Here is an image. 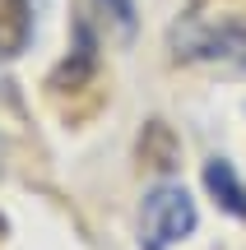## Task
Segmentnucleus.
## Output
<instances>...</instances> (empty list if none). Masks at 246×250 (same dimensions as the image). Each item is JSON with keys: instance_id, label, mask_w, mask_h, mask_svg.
Returning <instances> with one entry per match:
<instances>
[{"instance_id": "1", "label": "nucleus", "mask_w": 246, "mask_h": 250, "mask_svg": "<svg viewBox=\"0 0 246 250\" xmlns=\"http://www.w3.org/2000/svg\"><path fill=\"white\" fill-rule=\"evenodd\" d=\"M172 56L186 65H219V70H246V28L209 23L200 14H186L172 28Z\"/></svg>"}, {"instance_id": "2", "label": "nucleus", "mask_w": 246, "mask_h": 250, "mask_svg": "<svg viewBox=\"0 0 246 250\" xmlns=\"http://www.w3.org/2000/svg\"><path fill=\"white\" fill-rule=\"evenodd\" d=\"M200 213H195V199L186 195L181 186H154L144 195V208H139V250H172L177 241L195 232Z\"/></svg>"}, {"instance_id": "3", "label": "nucleus", "mask_w": 246, "mask_h": 250, "mask_svg": "<svg viewBox=\"0 0 246 250\" xmlns=\"http://www.w3.org/2000/svg\"><path fill=\"white\" fill-rule=\"evenodd\" d=\"M28 37H33V5L28 0H0V61L23 56Z\"/></svg>"}, {"instance_id": "4", "label": "nucleus", "mask_w": 246, "mask_h": 250, "mask_svg": "<svg viewBox=\"0 0 246 250\" xmlns=\"http://www.w3.org/2000/svg\"><path fill=\"white\" fill-rule=\"evenodd\" d=\"M204 186L219 195V204L228 208V213L246 218V186L237 181V171H232V162H228V158H214L209 167H204Z\"/></svg>"}, {"instance_id": "5", "label": "nucleus", "mask_w": 246, "mask_h": 250, "mask_svg": "<svg viewBox=\"0 0 246 250\" xmlns=\"http://www.w3.org/2000/svg\"><path fill=\"white\" fill-rule=\"evenodd\" d=\"M139 158H144L149 167H158V171H172L177 162H181V144L172 139V130H167L163 121H149L144 139H139Z\"/></svg>"}, {"instance_id": "6", "label": "nucleus", "mask_w": 246, "mask_h": 250, "mask_svg": "<svg viewBox=\"0 0 246 250\" xmlns=\"http://www.w3.org/2000/svg\"><path fill=\"white\" fill-rule=\"evenodd\" d=\"M98 9L116 23L121 37H135V0H98Z\"/></svg>"}]
</instances>
